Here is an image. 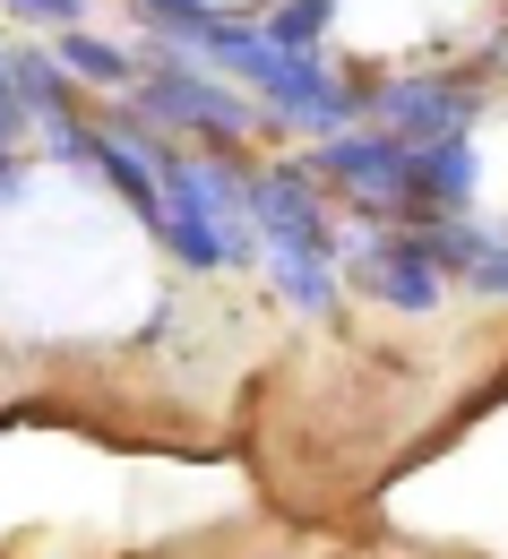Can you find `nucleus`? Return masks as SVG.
<instances>
[{"instance_id":"nucleus-2","label":"nucleus","mask_w":508,"mask_h":559,"mask_svg":"<svg viewBox=\"0 0 508 559\" xmlns=\"http://www.w3.org/2000/svg\"><path fill=\"white\" fill-rule=\"evenodd\" d=\"M250 224H259V250L285 284V301L328 319L336 310V224H328V199H319V164L250 173Z\"/></svg>"},{"instance_id":"nucleus-7","label":"nucleus","mask_w":508,"mask_h":559,"mask_svg":"<svg viewBox=\"0 0 508 559\" xmlns=\"http://www.w3.org/2000/svg\"><path fill=\"white\" fill-rule=\"evenodd\" d=\"M474 190H483V155H474V130L414 146V224H439V215H474Z\"/></svg>"},{"instance_id":"nucleus-4","label":"nucleus","mask_w":508,"mask_h":559,"mask_svg":"<svg viewBox=\"0 0 508 559\" xmlns=\"http://www.w3.org/2000/svg\"><path fill=\"white\" fill-rule=\"evenodd\" d=\"M139 112L155 121V130H208V139H224V146L250 130V104H241V95H224V86H208L190 61L146 70L139 78Z\"/></svg>"},{"instance_id":"nucleus-16","label":"nucleus","mask_w":508,"mask_h":559,"mask_svg":"<svg viewBox=\"0 0 508 559\" xmlns=\"http://www.w3.org/2000/svg\"><path fill=\"white\" fill-rule=\"evenodd\" d=\"M500 70H508V61H500Z\"/></svg>"},{"instance_id":"nucleus-11","label":"nucleus","mask_w":508,"mask_h":559,"mask_svg":"<svg viewBox=\"0 0 508 559\" xmlns=\"http://www.w3.org/2000/svg\"><path fill=\"white\" fill-rule=\"evenodd\" d=\"M146 17H155V35L164 44H190L199 26H216V0H139Z\"/></svg>"},{"instance_id":"nucleus-6","label":"nucleus","mask_w":508,"mask_h":559,"mask_svg":"<svg viewBox=\"0 0 508 559\" xmlns=\"http://www.w3.org/2000/svg\"><path fill=\"white\" fill-rule=\"evenodd\" d=\"M354 284L397 301V310H432L439 301V276H432V250L414 224H388V233H363L354 241Z\"/></svg>"},{"instance_id":"nucleus-3","label":"nucleus","mask_w":508,"mask_h":559,"mask_svg":"<svg viewBox=\"0 0 508 559\" xmlns=\"http://www.w3.org/2000/svg\"><path fill=\"white\" fill-rule=\"evenodd\" d=\"M310 164H319L328 181H345L363 215L414 224V146L405 139H388V130H336V139H319Z\"/></svg>"},{"instance_id":"nucleus-13","label":"nucleus","mask_w":508,"mask_h":559,"mask_svg":"<svg viewBox=\"0 0 508 559\" xmlns=\"http://www.w3.org/2000/svg\"><path fill=\"white\" fill-rule=\"evenodd\" d=\"M0 9H9V17H26V26H61V35H70L86 0H0Z\"/></svg>"},{"instance_id":"nucleus-14","label":"nucleus","mask_w":508,"mask_h":559,"mask_svg":"<svg viewBox=\"0 0 508 559\" xmlns=\"http://www.w3.org/2000/svg\"><path fill=\"white\" fill-rule=\"evenodd\" d=\"M26 139V95H17V78H9V61H0V146Z\"/></svg>"},{"instance_id":"nucleus-5","label":"nucleus","mask_w":508,"mask_h":559,"mask_svg":"<svg viewBox=\"0 0 508 559\" xmlns=\"http://www.w3.org/2000/svg\"><path fill=\"white\" fill-rule=\"evenodd\" d=\"M370 121L405 146L457 139V130H474V86H457V78H388V86H370Z\"/></svg>"},{"instance_id":"nucleus-15","label":"nucleus","mask_w":508,"mask_h":559,"mask_svg":"<svg viewBox=\"0 0 508 559\" xmlns=\"http://www.w3.org/2000/svg\"><path fill=\"white\" fill-rule=\"evenodd\" d=\"M26 199V164H17V146H0V207H17Z\"/></svg>"},{"instance_id":"nucleus-10","label":"nucleus","mask_w":508,"mask_h":559,"mask_svg":"<svg viewBox=\"0 0 508 559\" xmlns=\"http://www.w3.org/2000/svg\"><path fill=\"white\" fill-rule=\"evenodd\" d=\"M328 26H336V0H285V9L268 17V35H276V44H293V52H310Z\"/></svg>"},{"instance_id":"nucleus-12","label":"nucleus","mask_w":508,"mask_h":559,"mask_svg":"<svg viewBox=\"0 0 508 559\" xmlns=\"http://www.w3.org/2000/svg\"><path fill=\"white\" fill-rule=\"evenodd\" d=\"M465 284H474V293H492V301H508V224L483 233V259L465 267Z\"/></svg>"},{"instance_id":"nucleus-1","label":"nucleus","mask_w":508,"mask_h":559,"mask_svg":"<svg viewBox=\"0 0 508 559\" xmlns=\"http://www.w3.org/2000/svg\"><path fill=\"white\" fill-rule=\"evenodd\" d=\"M164 52H173V61H216V70H233L276 121H293V130H328V139H336V130H354V112H363V95L328 70L319 52H293L268 26L216 17V26H199L190 44H164Z\"/></svg>"},{"instance_id":"nucleus-9","label":"nucleus","mask_w":508,"mask_h":559,"mask_svg":"<svg viewBox=\"0 0 508 559\" xmlns=\"http://www.w3.org/2000/svg\"><path fill=\"white\" fill-rule=\"evenodd\" d=\"M61 61H70V78H78V86H113V95L146 78L139 61L121 52V44H104V35H86V26H70V35H61Z\"/></svg>"},{"instance_id":"nucleus-8","label":"nucleus","mask_w":508,"mask_h":559,"mask_svg":"<svg viewBox=\"0 0 508 559\" xmlns=\"http://www.w3.org/2000/svg\"><path fill=\"white\" fill-rule=\"evenodd\" d=\"M9 78H17V95H26V112H35V121H44V130H52V121H78V78H70V61H61V52H44V44H35V52H9Z\"/></svg>"}]
</instances>
